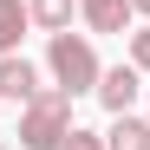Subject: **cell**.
I'll return each instance as SVG.
<instances>
[{
    "mask_svg": "<svg viewBox=\"0 0 150 150\" xmlns=\"http://www.w3.org/2000/svg\"><path fill=\"white\" fill-rule=\"evenodd\" d=\"M46 72H52V85L59 91H72V98H79V91H98V72H105V65H98V46H91V33H46Z\"/></svg>",
    "mask_w": 150,
    "mask_h": 150,
    "instance_id": "cell-1",
    "label": "cell"
},
{
    "mask_svg": "<svg viewBox=\"0 0 150 150\" xmlns=\"http://www.w3.org/2000/svg\"><path fill=\"white\" fill-rule=\"evenodd\" d=\"M72 131V91H39L33 105H20V150H59Z\"/></svg>",
    "mask_w": 150,
    "mask_h": 150,
    "instance_id": "cell-2",
    "label": "cell"
},
{
    "mask_svg": "<svg viewBox=\"0 0 150 150\" xmlns=\"http://www.w3.org/2000/svg\"><path fill=\"white\" fill-rule=\"evenodd\" d=\"M137 98H144V72H137L131 59H124V65H105V72H98V105H105L111 117H117V111H131Z\"/></svg>",
    "mask_w": 150,
    "mask_h": 150,
    "instance_id": "cell-3",
    "label": "cell"
},
{
    "mask_svg": "<svg viewBox=\"0 0 150 150\" xmlns=\"http://www.w3.org/2000/svg\"><path fill=\"white\" fill-rule=\"evenodd\" d=\"M46 85H39V65L26 59V52H0V98L7 105H33Z\"/></svg>",
    "mask_w": 150,
    "mask_h": 150,
    "instance_id": "cell-4",
    "label": "cell"
},
{
    "mask_svg": "<svg viewBox=\"0 0 150 150\" xmlns=\"http://www.w3.org/2000/svg\"><path fill=\"white\" fill-rule=\"evenodd\" d=\"M79 20L91 33H124L131 26V0H79Z\"/></svg>",
    "mask_w": 150,
    "mask_h": 150,
    "instance_id": "cell-5",
    "label": "cell"
},
{
    "mask_svg": "<svg viewBox=\"0 0 150 150\" xmlns=\"http://www.w3.org/2000/svg\"><path fill=\"white\" fill-rule=\"evenodd\" d=\"M105 150H150V124L137 111H117L111 131H105Z\"/></svg>",
    "mask_w": 150,
    "mask_h": 150,
    "instance_id": "cell-6",
    "label": "cell"
},
{
    "mask_svg": "<svg viewBox=\"0 0 150 150\" xmlns=\"http://www.w3.org/2000/svg\"><path fill=\"white\" fill-rule=\"evenodd\" d=\"M26 26H33V7H26V0H0V52H13Z\"/></svg>",
    "mask_w": 150,
    "mask_h": 150,
    "instance_id": "cell-7",
    "label": "cell"
},
{
    "mask_svg": "<svg viewBox=\"0 0 150 150\" xmlns=\"http://www.w3.org/2000/svg\"><path fill=\"white\" fill-rule=\"evenodd\" d=\"M26 7H33V26L65 33V26H72V13H79V0H26Z\"/></svg>",
    "mask_w": 150,
    "mask_h": 150,
    "instance_id": "cell-8",
    "label": "cell"
},
{
    "mask_svg": "<svg viewBox=\"0 0 150 150\" xmlns=\"http://www.w3.org/2000/svg\"><path fill=\"white\" fill-rule=\"evenodd\" d=\"M59 150H105V137H98V131H85V124H72Z\"/></svg>",
    "mask_w": 150,
    "mask_h": 150,
    "instance_id": "cell-9",
    "label": "cell"
},
{
    "mask_svg": "<svg viewBox=\"0 0 150 150\" xmlns=\"http://www.w3.org/2000/svg\"><path fill=\"white\" fill-rule=\"evenodd\" d=\"M131 65H137V72H150V20L131 33Z\"/></svg>",
    "mask_w": 150,
    "mask_h": 150,
    "instance_id": "cell-10",
    "label": "cell"
},
{
    "mask_svg": "<svg viewBox=\"0 0 150 150\" xmlns=\"http://www.w3.org/2000/svg\"><path fill=\"white\" fill-rule=\"evenodd\" d=\"M131 13H144V20H150V0H131Z\"/></svg>",
    "mask_w": 150,
    "mask_h": 150,
    "instance_id": "cell-11",
    "label": "cell"
},
{
    "mask_svg": "<svg viewBox=\"0 0 150 150\" xmlns=\"http://www.w3.org/2000/svg\"><path fill=\"white\" fill-rule=\"evenodd\" d=\"M0 150H7V144H0Z\"/></svg>",
    "mask_w": 150,
    "mask_h": 150,
    "instance_id": "cell-12",
    "label": "cell"
}]
</instances>
